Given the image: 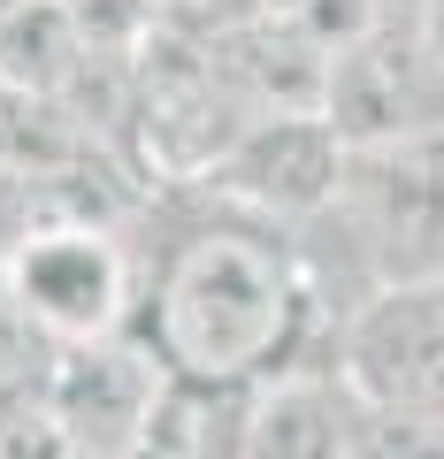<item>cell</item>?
<instances>
[{
  "instance_id": "obj_3",
  "label": "cell",
  "mask_w": 444,
  "mask_h": 459,
  "mask_svg": "<svg viewBox=\"0 0 444 459\" xmlns=\"http://www.w3.org/2000/svg\"><path fill=\"white\" fill-rule=\"evenodd\" d=\"M329 214L353 230L368 283L444 276V131L345 146V184Z\"/></svg>"
},
{
  "instance_id": "obj_4",
  "label": "cell",
  "mask_w": 444,
  "mask_h": 459,
  "mask_svg": "<svg viewBox=\"0 0 444 459\" xmlns=\"http://www.w3.org/2000/svg\"><path fill=\"white\" fill-rule=\"evenodd\" d=\"M329 368L361 406L444 429V276L368 283L329 337Z\"/></svg>"
},
{
  "instance_id": "obj_5",
  "label": "cell",
  "mask_w": 444,
  "mask_h": 459,
  "mask_svg": "<svg viewBox=\"0 0 444 459\" xmlns=\"http://www.w3.org/2000/svg\"><path fill=\"white\" fill-rule=\"evenodd\" d=\"M199 184L253 222H276V230L322 222L337 207V184H345V138L314 108H268L214 153V169Z\"/></svg>"
},
{
  "instance_id": "obj_7",
  "label": "cell",
  "mask_w": 444,
  "mask_h": 459,
  "mask_svg": "<svg viewBox=\"0 0 444 459\" xmlns=\"http://www.w3.org/2000/svg\"><path fill=\"white\" fill-rule=\"evenodd\" d=\"M231 459H345L353 391L329 360H299L253 391H231Z\"/></svg>"
},
{
  "instance_id": "obj_2",
  "label": "cell",
  "mask_w": 444,
  "mask_h": 459,
  "mask_svg": "<svg viewBox=\"0 0 444 459\" xmlns=\"http://www.w3.org/2000/svg\"><path fill=\"white\" fill-rule=\"evenodd\" d=\"M0 299L54 352L92 344V337H123L138 322V261L92 214H54V222H31L0 253Z\"/></svg>"
},
{
  "instance_id": "obj_1",
  "label": "cell",
  "mask_w": 444,
  "mask_h": 459,
  "mask_svg": "<svg viewBox=\"0 0 444 459\" xmlns=\"http://www.w3.org/2000/svg\"><path fill=\"white\" fill-rule=\"evenodd\" d=\"M322 329V276L283 238L276 222L253 214H214L184 230L161 253L153 283L138 291V337L161 360L169 383L207 398L253 391L283 368L314 360L307 344Z\"/></svg>"
},
{
  "instance_id": "obj_6",
  "label": "cell",
  "mask_w": 444,
  "mask_h": 459,
  "mask_svg": "<svg viewBox=\"0 0 444 459\" xmlns=\"http://www.w3.org/2000/svg\"><path fill=\"white\" fill-rule=\"evenodd\" d=\"M161 391H169L161 360L146 352L138 329H123V337L62 344L39 413H47V429L69 444V459H123L138 437H146Z\"/></svg>"
}]
</instances>
